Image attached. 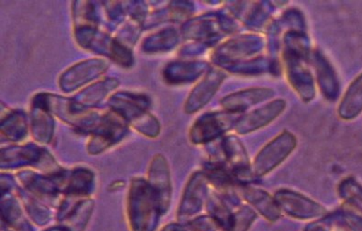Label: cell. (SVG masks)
Instances as JSON below:
<instances>
[{
    "label": "cell",
    "mask_w": 362,
    "mask_h": 231,
    "mask_svg": "<svg viewBox=\"0 0 362 231\" xmlns=\"http://www.w3.org/2000/svg\"><path fill=\"white\" fill-rule=\"evenodd\" d=\"M43 231H68V230L64 226V225L59 224L55 225V226L49 227Z\"/></svg>",
    "instance_id": "cell-23"
},
{
    "label": "cell",
    "mask_w": 362,
    "mask_h": 231,
    "mask_svg": "<svg viewBox=\"0 0 362 231\" xmlns=\"http://www.w3.org/2000/svg\"><path fill=\"white\" fill-rule=\"evenodd\" d=\"M180 225L185 231H221L222 230L221 225L209 215H197Z\"/></svg>",
    "instance_id": "cell-21"
},
{
    "label": "cell",
    "mask_w": 362,
    "mask_h": 231,
    "mask_svg": "<svg viewBox=\"0 0 362 231\" xmlns=\"http://www.w3.org/2000/svg\"><path fill=\"white\" fill-rule=\"evenodd\" d=\"M281 212L298 220H318L329 215V211L320 203L296 191L283 189L274 194Z\"/></svg>",
    "instance_id": "cell-4"
},
{
    "label": "cell",
    "mask_w": 362,
    "mask_h": 231,
    "mask_svg": "<svg viewBox=\"0 0 362 231\" xmlns=\"http://www.w3.org/2000/svg\"><path fill=\"white\" fill-rule=\"evenodd\" d=\"M221 146L225 159L238 182L250 177L252 174V162L240 138L235 135H228L223 138Z\"/></svg>",
    "instance_id": "cell-9"
},
{
    "label": "cell",
    "mask_w": 362,
    "mask_h": 231,
    "mask_svg": "<svg viewBox=\"0 0 362 231\" xmlns=\"http://www.w3.org/2000/svg\"><path fill=\"white\" fill-rule=\"evenodd\" d=\"M207 215L214 218L221 225V229H225L230 224L233 211L228 208L225 199L219 194H211L207 196L206 200Z\"/></svg>",
    "instance_id": "cell-16"
},
{
    "label": "cell",
    "mask_w": 362,
    "mask_h": 231,
    "mask_svg": "<svg viewBox=\"0 0 362 231\" xmlns=\"http://www.w3.org/2000/svg\"><path fill=\"white\" fill-rule=\"evenodd\" d=\"M21 179L28 189L40 196L47 197L57 196L58 186L51 180L45 179V178L32 174V172H28V174L23 172L21 175Z\"/></svg>",
    "instance_id": "cell-18"
},
{
    "label": "cell",
    "mask_w": 362,
    "mask_h": 231,
    "mask_svg": "<svg viewBox=\"0 0 362 231\" xmlns=\"http://www.w3.org/2000/svg\"><path fill=\"white\" fill-rule=\"evenodd\" d=\"M24 206L30 220L36 226L45 227L52 220V213L47 206L40 204L33 199H24Z\"/></svg>",
    "instance_id": "cell-19"
},
{
    "label": "cell",
    "mask_w": 362,
    "mask_h": 231,
    "mask_svg": "<svg viewBox=\"0 0 362 231\" xmlns=\"http://www.w3.org/2000/svg\"><path fill=\"white\" fill-rule=\"evenodd\" d=\"M362 112V73L346 88L339 106V116L343 120H352Z\"/></svg>",
    "instance_id": "cell-12"
},
{
    "label": "cell",
    "mask_w": 362,
    "mask_h": 231,
    "mask_svg": "<svg viewBox=\"0 0 362 231\" xmlns=\"http://www.w3.org/2000/svg\"><path fill=\"white\" fill-rule=\"evenodd\" d=\"M207 184L209 181L204 172H197L192 175L185 186L178 206L177 214H176L179 223L197 217V214L202 211L209 196Z\"/></svg>",
    "instance_id": "cell-5"
},
{
    "label": "cell",
    "mask_w": 362,
    "mask_h": 231,
    "mask_svg": "<svg viewBox=\"0 0 362 231\" xmlns=\"http://www.w3.org/2000/svg\"><path fill=\"white\" fill-rule=\"evenodd\" d=\"M297 147L296 135L284 131L259 150L252 162L253 177H264L280 166Z\"/></svg>",
    "instance_id": "cell-2"
},
{
    "label": "cell",
    "mask_w": 362,
    "mask_h": 231,
    "mask_svg": "<svg viewBox=\"0 0 362 231\" xmlns=\"http://www.w3.org/2000/svg\"><path fill=\"white\" fill-rule=\"evenodd\" d=\"M4 231H8V230H4Z\"/></svg>",
    "instance_id": "cell-24"
},
{
    "label": "cell",
    "mask_w": 362,
    "mask_h": 231,
    "mask_svg": "<svg viewBox=\"0 0 362 231\" xmlns=\"http://www.w3.org/2000/svg\"><path fill=\"white\" fill-rule=\"evenodd\" d=\"M160 231H185L182 229L180 223H169L162 227Z\"/></svg>",
    "instance_id": "cell-22"
},
{
    "label": "cell",
    "mask_w": 362,
    "mask_h": 231,
    "mask_svg": "<svg viewBox=\"0 0 362 231\" xmlns=\"http://www.w3.org/2000/svg\"><path fill=\"white\" fill-rule=\"evenodd\" d=\"M94 184V174L88 169L78 168L74 170L64 189L68 196H86L91 193Z\"/></svg>",
    "instance_id": "cell-15"
},
{
    "label": "cell",
    "mask_w": 362,
    "mask_h": 231,
    "mask_svg": "<svg viewBox=\"0 0 362 231\" xmlns=\"http://www.w3.org/2000/svg\"><path fill=\"white\" fill-rule=\"evenodd\" d=\"M127 215L131 231H156L163 213L156 193L148 182L141 179L132 182Z\"/></svg>",
    "instance_id": "cell-1"
},
{
    "label": "cell",
    "mask_w": 362,
    "mask_h": 231,
    "mask_svg": "<svg viewBox=\"0 0 362 231\" xmlns=\"http://www.w3.org/2000/svg\"><path fill=\"white\" fill-rule=\"evenodd\" d=\"M274 91L272 88H255L245 89L223 97L221 104L224 110L243 113L255 105L264 102L274 97Z\"/></svg>",
    "instance_id": "cell-10"
},
{
    "label": "cell",
    "mask_w": 362,
    "mask_h": 231,
    "mask_svg": "<svg viewBox=\"0 0 362 231\" xmlns=\"http://www.w3.org/2000/svg\"><path fill=\"white\" fill-rule=\"evenodd\" d=\"M339 196L344 202L357 206L362 209V186L354 178H346L339 186Z\"/></svg>",
    "instance_id": "cell-20"
},
{
    "label": "cell",
    "mask_w": 362,
    "mask_h": 231,
    "mask_svg": "<svg viewBox=\"0 0 362 231\" xmlns=\"http://www.w3.org/2000/svg\"><path fill=\"white\" fill-rule=\"evenodd\" d=\"M33 162L42 166L54 165L51 156L35 146L12 147L2 150V167H18Z\"/></svg>",
    "instance_id": "cell-11"
},
{
    "label": "cell",
    "mask_w": 362,
    "mask_h": 231,
    "mask_svg": "<svg viewBox=\"0 0 362 231\" xmlns=\"http://www.w3.org/2000/svg\"><path fill=\"white\" fill-rule=\"evenodd\" d=\"M1 217L3 223L14 231H34L32 223L14 199L3 200Z\"/></svg>",
    "instance_id": "cell-14"
},
{
    "label": "cell",
    "mask_w": 362,
    "mask_h": 231,
    "mask_svg": "<svg viewBox=\"0 0 362 231\" xmlns=\"http://www.w3.org/2000/svg\"><path fill=\"white\" fill-rule=\"evenodd\" d=\"M237 193L250 208L255 209L257 214L262 215L269 223H276L283 215L274 196H272L264 189L247 184L239 183L237 186Z\"/></svg>",
    "instance_id": "cell-7"
},
{
    "label": "cell",
    "mask_w": 362,
    "mask_h": 231,
    "mask_svg": "<svg viewBox=\"0 0 362 231\" xmlns=\"http://www.w3.org/2000/svg\"><path fill=\"white\" fill-rule=\"evenodd\" d=\"M148 184L156 193L163 215H165L171 206L173 189L168 162L162 154H157L151 162Z\"/></svg>",
    "instance_id": "cell-6"
},
{
    "label": "cell",
    "mask_w": 362,
    "mask_h": 231,
    "mask_svg": "<svg viewBox=\"0 0 362 231\" xmlns=\"http://www.w3.org/2000/svg\"><path fill=\"white\" fill-rule=\"evenodd\" d=\"M286 109L284 100H275L265 106L259 107L253 112L241 116L239 122L235 126V131L240 135L252 134L271 124Z\"/></svg>",
    "instance_id": "cell-8"
},
{
    "label": "cell",
    "mask_w": 362,
    "mask_h": 231,
    "mask_svg": "<svg viewBox=\"0 0 362 231\" xmlns=\"http://www.w3.org/2000/svg\"><path fill=\"white\" fill-rule=\"evenodd\" d=\"M94 205L92 199H83L77 202L60 224L64 225L68 231H86L94 211Z\"/></svg>",
    "instance_id": "cell-13"
},
{
    "label": "cell",
    "mask_w": 362,
    "mask_h": 231,
    "mask_svg": "<svg viewBox=\"0 0 362 231\" xmlns=\"http://www.w3.org/2000/svg\"><path fill=\"white\" fill-rule=\"evenodd\" d=\"M258 218V214L249 205L239 206L233 212L230 225L221 231H249Z\"/></svg>",
    "instance_id": "cell-17"
},
{
    "label": "cell",
    "mask_w": 362,
    "mask_h": 231,
    "mask_svg": "<svg viewBox=\"0 0 362 231\" xmlns=\"http://www.w3.org/2000/svg\"><path fill=\"white\" fill-rule=\"evenodd\" d=\"M243 113L228 110L206 114L197 119L190 131V140L196 146L206 144L216 138L225 136L228 131L234 129Z\"/></svg>",
    "instance_id": "cell-3"
}]
</instances>
